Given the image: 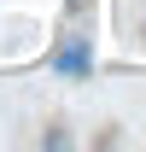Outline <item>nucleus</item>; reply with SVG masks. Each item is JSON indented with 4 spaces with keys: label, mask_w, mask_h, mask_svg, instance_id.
I'll return each instance as SVG.
<instances>
[{
    "label": "nucleus",
    "mask_w": 146,
    "mask_h": 152,
    "mask_svg": "<svg viewBox=\"0 0 146 152\" xmlns=\"http://www.w3.org/2000/svg\"><path fill=\"white\" fill-rule=\"evenodd\" d=\"M53 70L70 76V82H82V76H88V41H64L58 58H53Z\"/></svg>",
    "instance_id": "1"
}]
</instances>
